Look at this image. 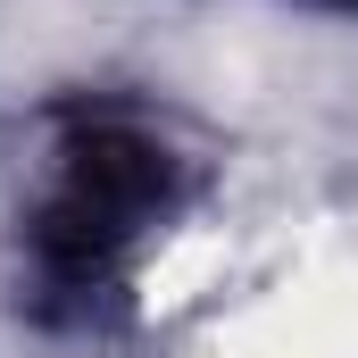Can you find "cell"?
<instances>
[{
    "label": "cell",
    "mask_w": 358,
    "mask_h": 358,
    "mask_svg": "<svg viewBox=\"0 0 358 358\" xmlns=\"http://www.w3.org/2000/svg\"><path fill=\"white\" fill-rule=\"evenodd\" d=\"M176 200H183V159L159 134H142L125 117H84L59 142V176L34 217L42 300H59V308L108 300L134 267V250L176 217Z\"/></svg>",
    "instance_id": "cell-1"
},
{
    "label": "cell",
    "mask_w": 358,
    "mask_h": 358,
    "mask_svg": "<svg viewBox=\"0 0 358 358\" xmlns=\"http://www.w3.org/2000/svg\"><path fill=\"white\" fill-rule=\"evenodd\" d=\"M325 8H358V0H325Z\"/></svg>",
    "instance_id": "cell-2"
}]
</instances>
